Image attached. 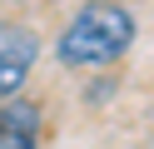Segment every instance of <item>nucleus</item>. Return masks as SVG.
<instances>
[{
	"label": "nucleus",
	"instance_id": "nucleus-1",
	"mask_svg": "<svg viewBox=\"0 0 154 149\" xmlns=\"http://www.w3.org/2000/svg\"><path fill=\"white\" fill-rule=\"evenodd\" d=\"M139 40V20L124 0H85L55 35V65L60 70H104L129 55Z\"/></svg>",
	"mask_w": 154,
	"mask_h": 149
},
{
	"label": "nucleus",
	"instance_id": "nucleus-2",
	"mask_svg": "<svg viewBox=\"0 0 154 149\" xmlns=\"http://www.w3.org/2000/svg\"><path fill=\"white\" fill-rule=\"evenodd\" d=\"M35 60H40V35L30 25L0 20V99H15L25 89Z\"/></svg>",
	"mask_w": 154,
	"mask_h": 149
},
{
	"label": "nucleus",
	"instance_id": "nucleus-3",
	"mask_svg": "<svg viewBox=\"0 0 154 149\" xmlns=\"http://www.w3.org/2000/svg\"><path fill=\"white\" fill-rule=\"evenodd\" d=\"M0 149H40V104L35 99H0Z\"/></svg>",
	"mask_w": 154,
	"mask_h": 149
}]
</instances>
